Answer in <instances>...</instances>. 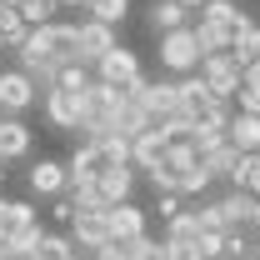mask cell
<instances>
[{"label": "cell", "instance_id": "cell-22", "mask_svg": "<svg viewBox=\"0 0 260 260\" xmlns=\"http://www.w3.org/2000/svg\"><path fill=\"white\" fill-rule=\"evenodd\" d=\"M230 145H240V150H260V115L235 110V120H230Z\"/></svg>", "mask_w": 260, "mask_h": 260}, {"label": "cell", "instance_id": "cell-33", "mask_svg": "<svg viewBox=\"0 0 260 260\" xmlns=\"http://www.w3.org/2000/svg\"><path fill=\"white\" fill-rule=\"evenodd\" d=\"M235 105H240V110H250V115H260V85H240Z\"/></svg>", "mask_w": 260, "mask_h": 260}, {"label": "cell", "instance_id": "cell-28", "mask_svg": "<svg viewBox=\"0 0 260 260\" xmlns=\"http://www.w3.org/2000/svg\"><path fill=\"white\" fill-rule=\"evenodd\" d=\"M230 55L240 60V70H250V65L260 60V25H255V30H245V35H240V40L230 45Z\"/></svg>", "mask_w": 260, "mask_h": 260}, {"label": "cell", "instance_id": "cell-7", "mask_svg": "<svg viewBox=\"0 0 260 260\" xmlns=\"http://www.w3.org/2000/svg\"><path fill=\"white\" fill-rule=\"evenodd\" d=\"M70 235H75V245H80L85 255H95V250H105V245H115L110 205H105V210H80V215H75V225H70Z\"/></svg>", "mask_w": 260, "mask_h": 260}, {"label": "cell", "instance_id": "cell-10", "mask_svg": "<svg viewBox=\"0 0 260 260\" xmlns=\"http://www.w3.org/2000/svg\"><path fill=\"white\" fill-rule=\"evenodd\" d=\"M95 75H100V80H110V85H120V90H130L135 80H145L140 55H135V50H125V45H115V50H110V55L95 65Z\"/></svg>", "mask_w": 260, "mask_h": 260}, {"label": "cell", "instance_id": "cell-32", "mask_svg": "<svg viewBox=\"0 0 260 260\" xmlns=\"http://www.w3.org/2000/svg\"><path fill=\"white\" fill-rule=\"evenodd\" d=\"M155 210H160V220H175V215H180L185 205H180V195H175V190H165L160 200H155Z\"/></svg>", "mask_w": 260, "mask_h": 260}, {"label": "cell", "instance_id": "cell-34", "mask_svg": "<svg viewBox=\"0 0 260 260\" xmlns=\"http://www.w3.org/2000/svg\"><path fill=\"white\" fill-rule=\"evenodd\" d=\"M0 260H30V255H20V250H15V245L5 240V245H0Z\"/></svg>", "mask_w": 260, "mask_h": 260}, {"label": "cell", "instance_id": "cell-30", "mask_svg": "<svg viewBox=\"0 0 260 260\" xmlns=\"http://www.w3.org/2000/svg\"><path fill=\"white\" fill-rule=\"evenodd\" d=\"M200 250H205V260H225V230H205Z\"/></svg>", "mask_w": 260, "mask_h": 260}, {"label": "cell", "instance_id": "cell-13", "mask_svg": "<svg viewBox=\"0 0 260 260\" xmlns=\"http://www.w3.org/2000/svg\"><path fill=\"white\" fill-rule=\"evenodd\" d=\"M190 15H195V10H185L180 0H150V5H145V25H150V35L185 30V25H195Z\"/></svg>", "mask_w": 260, "mask_h": 260}, {"label": "cell", "instance_id": "cell-2", "mask_svg": "<svg viewBox=\"0 0 260 260\" xmlns=\"http://www.w3.org/2000/svg\"><path fill=\"white\" fill-rule=\"evenodd\" d=\"M155 55H160V70H170V75H195V70H200V60H205L195 25L160 35V50H155Z\"/></svg>", "mask_w": 260, "mask_h": 260}, {"label": "cell", "instance_id": "cell-12", "mask_svg": "<svg viewBox=\"0 0 260 260\" xmlns=\"http://www.w3.org/2000/svg\"><path fill=\"white\" fill-rule=\"evenodd\" d=\"M65 165H70V180H100L110 170V155H105L100 140H75V150H70Z\"/></svg>", "mask_w": 260, "mask_h": 260}, {"label": "cell", "instance_id": "cell-16", "mask_svg": "<svg viewBox=\"0 0 260 260\" xmlns=\"http://www.w3.org/2000/svg\"><path fill=\"white\" fill-rule=\"evenodd\" d=\"M110 230H115V240L125 245V240H140V235H150V215L125 200V205H110Z\"/></svg>", "mask_w": 260, "mask_h": 260}, {"label": "cell", "instance_id": "cell-17", "mask_svg": "<svg viewBox=\"0 0 260 260\" xmlns=\"http://www.w3.org/2000/svg\"><path fill=\"white\" fill-rule=\"evenodd\" d=\"M30 125L20 115H0V160H25L30 155Z\"/></svg>", "mask_w": 260, "mask_h": 260}, {"label": "cell", "instance_id": "cell-36", "mask_svg": "<svg viewBox=\"0 0 260 260\" xmlns=\"http://www.w3.org/2000/svg\"><path fill=\"white\" fill-rule=\"evenodd\" d=\"M180 5H185V10H205V0H180Z\"/></svg>", "mask_w": 260, "mask_h": 260}, {"label": "cell", "instance_id": "cell-14", "mask_svg": "<svg viewBox=\"0 0 260 260\" xmlns=\"http://www.w3.org/2000/svg\"><path fill=\"white\" fill-rule=\"evenodd\" d=\"M170 145H175V140H170L160 125L145 130V135H135V170H145V175H150V170H160V165L170 160Z\"/></svg>", "mask_w": 260, "mask_h": 260}, {"label": "cell", "instance_id": "cell-11", "mask_svg": "<svg viewBox=\"0 0 260 260\" xmlns=\"http://www.w3.org/2000/svg\"><path fill=\"white\" fill-rule=\"evenodd\" d=\"M75 30H80V60H85V65H100L110 50H115V45H120V40H115V25H105V20H90V15H85Z\"/></svg>", "mask_w": 260, "mask_h": 260}, {"label": "cell", "instance_id": "cell-15", "mask_svg": "<svg viewBox=\"0 0 260 260\" xmlns=\"http://www.w3.org/2000/svg\"><path fill=\"white\" fill-rule=\"evenodd\" d=\"M220 215H225L230 230H255V220H260V200H255L250 190H230V195H220Z\"/></svg>", "mask_w": 260, "mask_h": 260}, {"label": "cell", "instance_id": "cell-20", "mask_svg": "<svg viewBox=\"0 0 260 260\" xmlns=\"http://www.w3.org/2000/svg\"><path fill=\"white\" fill-rule=\"evenodd\" d=\"M240 155H245V150H240V145H215V150H205V155H200V165H205V170H210V180H230V175H235V165H240Z\"/></svg>", "mask_w": 260, "mask_h": 260}, {"label": "cell", "instance_id": "cell-38", "mask_svg": "<svg viewBox=\"0 0 260 260\" xmlns=\"http://www.w3.org/2000/svg\"><path fill=\"white\" fill-rule=\"evenodd\" d=\"M0 5H20V0H0Z\"/></svg>", "mask_w": 260, "mask_h": 260}, {"label": "cell", "instance_id": "cell-5", "mask_svg": "<svg viewBox=\"0 0 260 260\" xmlns=\"http://www.w3.org/2000/svg\"><path fill=\"white\" fill-rule=\"evenodd\" d=\"M130 95L155 115V125L170 120V115H180V80H135Z\"/></svg>", "mask_w": 260, "mask_h": 260}, {"label": "cell", "instance_id": "cell-8", "mask_svg": "<svg viewBox=\"0 0 260 260\" xmlns=\"http://www.w3.org/2000/svg\"><path fill=\"white\" fill-rule=\"evenodd\" d=\"M220 105V95L205 85V75L195 70V75H180V120H190V125H200V120H210V110Z\"/></svg>", "mask_w": 260, "mask_h": 260}, {"label": "cell", "instance_id": "cell-18", "mask_svg": "<svg viewBox=\"0 0 260 260\" xmlns=\"http://www.w3.org/2000/svg\"><path fill=\"white\" fill-rule=\"evenodd\" d=\"M100 195H105V205H125L135 195V165H110L100 175Z\"/></svg>", "mask_w": 260, "mask_h": 260}, {"label": "cell", "instance_id": "cell-25", "mask_svg": "<svg viewBox=\"0 0 260 260\" xmlns=\"http://www.w3.org/2000/svg\"><path fill=\"white\" fill-rule=\"evenodd\" d=\"M195 35H200V50L205 55H225L230 50V30L215 25V20H195Z\"/></svg>", "mask_w": 260, "mask_h": 260}, {"label": "cell", "instance_id": "cell-21", "mask_svg": "<svg viewBox=\"0 0 260 260\" xmlns=\"http://www.w3.org/2000/svg\"><path fill=\"white\" fill-rule=\"evenodd\" d=\"M200 235H205V225L195 210H180L175 220H165V240H175V245H200Z\"/></svg>", "mask_w": 260, "mask_h": 260}, {"label": "cell", "instance_id": "cell-9", "mask_svg": "<svg viewBox=\"0 0 260 260\" xmlns=\"http://www.w3.org/2000/svg\"><path fill=\"white\" fill-rule=\"evenodd\" d=\"M25 185H30V195H45V200H55V195H65L70 190V165H60V160H40L25 170Z\"/></svg>", "mask_w": 260, "mask_h": 260}, {"label": "cell", "instance_id": "cell-40", "mask_svg": "<svg viewBox=\"0 0 260 260\" xmlns=\"http://www.w3.org/2000/svg\"><path fill=\"white\" fill-rule=\"evenodd\" d=\"M255 235H260V220H255Z\"/></svg>", "mask_w": 260, "mask_h": 260}, {"label": "cell", "instance_id": "cell-4", "mask_svg": "<svg viewBox=\"0 0 260 260\" xmlns=\"http://www.w3.org/2000/svg\"><path fill=\"white\" fill-rule=\"evenodd\" d=\"M40 95H45V90L30 80V70H20V65L0 70V115H25Z\"/></svg>", "mask_w": 260, "mask_h": 260}, {"label": "cell", "instance_id": "cell-19", "mask_svg": "<svg viewBox=\"0 0 260 260\" xmlns=\"http://www.w3.org/2000/svg\"><path fill=\"white\" fill-rule=\"evenodd\" d=\"M0 215H5V230H10V240L40 225V215H35L30 200H5V195H0Z\"/></svg>", "mask_w": 260, "mask_h": 260}, {"label": "cell", "instance_id": "cell-29", "mask_svg": "<svg viewBox=\"0 0 260 260\" xmlns=\"http://www.w3.org/2000/svg\"><path fill=\"white\" fill-rule=\"evenodd\" d=\"M75 215H80V205H75L70 195H55V205H50V220L70 230V225H75Z\"/></svg>", "mask_w": 260, "mask_h": 260}, {"label": "cell", "instance_id": "cell-1", "mask_svg": "<svg viewBox=\"0 0 260 260\" xmlns=\"http://www.w3.org/2000/svg\"><path fill=\"white\" fill-rule=\"evenodd\" d=\"M20 60H55V65H75L80 60V30L70 20H50V25H35L30 40L15 50Z\"/></svg>", "mask_w": 260, "mask_h": 260}, {"label": "cell", "instance_id": "cell-31", "mask_svg": "<svg viewBox=\"0 0 260 260\" xmlns=\"http://www.w3.org/2000/svg\"><path fill=\"white\" fill-rule=\"evenodd\" d=\"M165 260H205L200 245H175V240H165Z\"/></svg>", "mask_w": 260, "mask_h": 260}, {"label": "cell", "instance_id": "cell-3", "mask_svg": "<svg viewBox=\"0 0 260 260\" xmlns=\"http://www.w3.org/2000/svg\"><path fill=\"white\" fill-rule=\"evenodd\" d=\"M40 105H45L50 130H70V135H80V125H85V90H65V85H55V90L40 95Z\"/></svg>", "mask_w": 260, "mask_h": 260}, {"label": "cell", "instance_id": "cell-6", "mask_svg": "<svg viewBox=\"0 0 260 260\" xmlns=\"http://www.w3.org/2000/svg\"><path fill=\"white\" fill-rule=\"evenodd\" d=\"M200 75H205V85H210L220 100H235L240 85H245V70H240V60H235L230 50L225 55H205V60H200Z\"/></svg>", "mask_w": 260, "mask_h": 260}, {"label": "cell", "instance_id": "cell-37", "mask_svg": "<svg viewBox=\"0 0 260 260\" xmlns=\"http://www.w3.org/2000/svg\"><path fill=\"white\" fill-rule=\"evenodd\" d=\"M5 240H10V230H5V215H0V245H5Z\"/></svg>", "mask_w": 260, "mask_h": 260}, {"label": "cell", "instance_id": "cell-24", "mask_svg": "<svg viewBox=\"0 0 260 260\" xmlns=\"http://www.w3.org/2000/svg\"><path fill=\"white\" fill-rule=\"evenodd\" d=\"M200 20H215V25H225V30H235V25H245L250 15H245V10H240L235 0H205Z\"/></svg>", "mask_w": 260, "mask_h": 260}, {"label": "cell", "instance_id": "cell-27", "mask_svg": "<svg viewBox=\"0 0 260 260\" xmlns=\"http://www.w3.org/2000/svg\"><path fill=\"white\" fill-rule=\"evenodd\" d=\"M70 200L80 210H105V195H100V180H70Z\"/></svg>", "mask_w": 260, "mask_h": 260}, {"label": "cell", "instance_id": "cell-41", "mask_svg": "<svg viewBox=\"0 0 260 260\" xmlns=\"http://www.w3.org/2000/svg\"><path fill=\"white\" fill-rule=\"evenodd\" d=\"M0 10H5V5H0Z\"/></svg>", "mask_w": 260, "mask_h": 260}, {"label": "cell", "instance_id": "cell-39", "mask_svg": "<svg viewBox=\"0 0 260 260\" xmlns=\"http://www.w3.org/2000/svg\"><path fill=\"white\" fill-rule=\"evenodd\" d=\"M0 165H5V160H0ZM0 185H5V170H0Z\"/></svg>", "mask_w": 260, "mask_h": 260}, {"label": "cell", "instance_id": "cell-23", "mask_svg": "<svg viewBox=\"0 0 260 260\" xmlns=\"http://www.w3.org/2000/svg\"><path fill=\"white\" fill-rule=\"evenodd\" d=\"M0 35H5L10 50H20V45L30 40V20L20 15V5H5V10H0Z\"/></svg>", "mask_w": 260, "mask_h": 260}, {"label": "cell", "instance_id": "cell-35", "mask_svg": "<svg viewBox=\"0 0 260 260\" xmlns=\"http://www.w3.org/2000/svg\"><path fill=\"white\" fill-rule=\"evenodd\" d=\"M90 0H60V10H85Z\"/></svg>", "mask_w": 260, "mask_h": 260}, {"label": "cell", "instance_id": "cell-26", "mask_svg": "<svg viewBox=\"0 0 260 260\" xmlns=\"http://www.w3.org/2000/svg\"><path fill=\"white\" fill-rule=\"evenodd\" d=\"M20 15L35 25H50V20H60V0H20Z\"/></svg>", "mask_w": 260, "mask_h": 260}]
</instances>
